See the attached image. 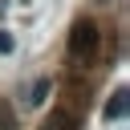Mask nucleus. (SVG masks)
<instances>
[{
  "instance_id": "nucleus-5",
  "label": "nucleus",
  "mask_w": 130,
  "mask_h": 130,
  "mask_svg": "<svg viewBox=\"0 0 130 130\" xmlns=\"http://www.w3.org/2000/svg\"><path fill=\"white\" fill-rule=\"evenodd\" d=\"M12 45H16V41H12V32H8V28H0V53H12Z\"/></svg>"
},
{
  "instance_id": "nucleus-6",
  "label": "nucleus",
  "mask_w": 130,
  "mask_h": 130,
  "mask_svg": "<svg viewBox=\"0 0 130 130\" xmlns=\"http://www.w3.org/2000/svg\"><path fill=\"white\" fill-rule=\"evenodd\" d=\"M61 126H65V114H57V118H53V122H49L45 130H61Z\"/></svg>"
},
{
  "instance_id": "nucleus-1",
  "label": "nucleus",
  "mask_w": 130,
  "mask_h": 130,
  "mask_svg": "<svg viewBox=\"0 0 130 130\" xmlns=\"http://www.w3.org/2000/svg\"><path fill=\"white\" fill-rule=\"evenodd\" d=\"M98 45H102V28H98V20H89V16L73 20V28H69V57L89 61V57L98 53Z\"/></svg>"
},
{
  "instance_id": "nucleus-4",
  "label": "nucleus",
  "mask_w": 130,
  "mask_h": 130,
  "mask_svg": "<svg viewBox=\"0 0 130 130\" xmlns=\"http://www.w3.org/2000/svg\"><path fill=\"white\" fill-rule=\"evenodd\" d=\"M12 126H16V114H12V106L0 98V130H12Z\"/></svg>"
},
{
  "instance_id": "nucleus-3",
  "label": "nucleus",
  "mask_w": 130,
  "mask_h": 130,
  "mask_svg": "<svg viewBox=\"0 0 130 130\" xmlns=\"http://www.w3.org/2000/svg\"><path fill=\"white\" fill-rule=\"evenodd\" d=\"M49 93H53V77H37V81L24 89V106H28V110H37V106H45V102H49Z\"/></svg>"
},
{
  "instance_id": "nucleus-2",
  "label": "nucleus",
  "mask_w": 130,
  "mask_h": 130,
  "mask_svg": "<svg viewBox=\"0 0 130 130\" xmlns=\"http://www.w3.org/2000/svg\"><path fill=\"white\" fill-rule=\"evenodd\" d=\"M102 114H106V122H122V118L130 114V89H126V85H122V89H114Z\"/></svg>"
}]
</instances>
